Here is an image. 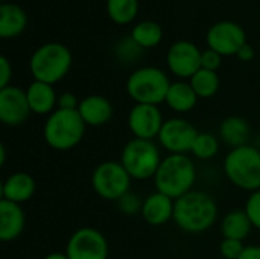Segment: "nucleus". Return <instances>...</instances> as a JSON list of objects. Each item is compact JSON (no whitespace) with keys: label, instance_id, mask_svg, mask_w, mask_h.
Listing matches in <instances>:
<instances>
[{"label":"nucleus","instance_id":"9d476101","mask_svg":"<svg viewBox=\"0 0 260 259\" xmlns=\"http://www.w3.org/2000/svg\"><path fill=\"white\" fill-rule=\"evenodd\" d=\"M197 136L198 131L189 121L172 118L165 121L158 134V140L160 145L171 154H186L192 151Z\"/></svg>","mask_w":260,"mask_h":259},{"label":"nucleus","instance_id":"4468645a","mask_svg":"<svg viewBox=\"0 0 260 259\" xmlns=\"http://www.w3.org/2000/svg\"><path fill=\"white\" fill-rule=\"evenodd\" d=\"M26 92L15 85L0 89V121L8 127L24 124L30 114Z\"/></svg>","mask_w":260,"mask_h":259},{"label":"nucleus","instance_id":"6ab92c4d","mask_svg":"<svg viewBox=\"0 0 260 259\" xmlns=\"http://www.w3.org/2000/svg\"><path fill=\"white\" fill-rule=\"evenodd\" d=\"M27 102L30 111L35 114H52L55 105L58 104V96L55 93L53 85L41 81H32L26 89Z\"/></svg>","mask_w":260,"mask_h":259},{"label":"nucleus","instance_id":"2f4dec72","mask_svg":"<svg viewBox=\"0 0 260 259\" xmlns=\"http://www.w3.org/2000/svg\"><path fill=\"white\" fill-rule=\"evenodd\" d=\"M140 52H142V47L133 40V37L123 40V41L119 44V55H120L122 58H129V60H133V58H136V55H140Z\"/></svg>","mask_w":260,"mask_h":259},{"label":"nucleus","instance_id":"473e14b6","mask_svg":"<svg viewBox=\"0 0 260 259\" xmlns=\"http://www.w3.org/2000/svg\"><path fill=\"white\" fill-rule=\"evenodd\" d=\"M11 78H12V67L9 60L3 55L0 56V89L8 87Z\"/></svg>","mask_w":260,"mask_h":259},{"label":"nucleus","instance_id":"6e6552de","mask_svg":"<svg viewBox=\"0 0 260 259\" xmlns=\"http://www.w3.org/2000/svg\"><path fill=\"white\" fill-rule=\"evenodd\" d=\"M131 176L120 162L108 160L96 166L91 176V186L94 192L104 200L119 202L129 192Z\"/></svg>","mask_w":260,"mask_h":259},{"label":"nucleus","instance_id":"ddd939ff","mask_svg":"<svg viewBox=\"0 0 260 259\" xmlns=\"http://www.w3.org/2000/svg\"><path fill=\"white\" fill-rule=\"evenodd\" d=\"M165 121L157 105L136 104L128 114V127L134 137L152 140L158 137Z\"/></svg>","mask_w":260,"mask_h":259},{"label":"nucleus","instance_id":"b1692460","mask_svg":"<svg viewBox=\"0 0 260 259\" xmlns=\"http://www.w3.org/2000/svg\"><path fill=\"white\" fill-rule=\"evenodd\" d=\"M131 37L142 49H149L160 44V41L163 40V29L158 23L152 20H145L134 26Z\"/></svg>","mask_w":260,"mask_h":259},{"label":"nucleus","instance_id":"cd10ccee","mask_svg":"<svg viewBox=\"0 0 260 259\" xmlns=\"http://www.w3.org/2000/svg\"><path fill=\"white\" fill-rule=\"evenodd\" d=\"M245 212L253 224V227L260 231V189L256 192H251V195L247 200Z\"/></svg>","mask_w":260,"mask_h":259},{"label":"nucleus","instance_id":"f03ea898","mask_svg":"<svg viewBox=\"0 0 260 259\" xmlns=\"http://www.w3.org/2000/svg\"><path fill=\"white\" fill-rule=\"evenodd\" d=\"M195 179V165L186 154H169L161 160L154 182L158 192L178 200L192 191Z\"/></svg>","mask_w":260,"mask_h":259},{"label":"nucleus","instance_id":"2eb2a0df","mask_svg":"<svg viewBox=\"0 0 260 259\" xmlns=\"http://www.w3.org/2000/svg\"><path fill=\"white\" fill-rule=\"evenodd\" d=\"M174 209H175V200L171 197L154 192L142 205V217L143 220L151 226H163L168 221L174 220Z\"/></svg>","mask_w":260,"mask_h":259},{"label":"nucleus","instance_id":"393cba45","mask_svg":"<svg viewBox=\"0 0 260 259\" xmlns=\"http://www.w3.org/2000/svg\"><path fill=\"white\" fill-rule=\"evenodd\" d=\"M190 85L195 90L198 98H212L216 95L219 89V76L213 70L207 69H200L192 78H190Z\"/></svg>","mask_w":260,"mask_h":259},{"label":"nucleus","instance_id":"9b49d317","mask_svg":"<svg viewBox=\"0 0 260 259\" xmlns=\"http://www.w3.org/2000/svg\"><path fill=\"white\" fill-rule=\"evenodd\" d=\"M247 43L245 31L233 21H219L213 24L207 32L209 49L218 52L219 55H236L238 50Z\"/></svg>","mask_w":260,"mask_h":259},{"label":"nucleus","instance_id":"412c9836","mask_svg":"<svg viewBox=\"0 0 260 259\" xmlns=\"http://www.w3.org/2000/svg\"><path fill=\"white\" fill-rule=\"evenodd\" d=\"M198 96L190 82H172L166 96V104L177 113H187L197 105Z\"/></svg>","mask_w":260,"mask_h":259},{"label":"nucleus","instance_id":"f704fd0d","mask_svg":"<svg viewBox=\"0 0 260 259\" xmlns=\"http://www.w3.org/2000/svg\"><path fill=\"white\" fill-rule=\"evenodd\" d=\"M236 56L241 60V61H251L254 58V47L248 43H245L236 53Z\"/></svg>","mask_w":260,"mask_h":259},{"label":"nucleus","instance_id":"a211bd4d","mask_svg":"<svg viewBox=\"0 0 260 259\" xmlns=\"http://www.w3.org/2000/svg\"><path fill=\"white\" fill-rule=\"evenodd\" d=\"M37 183L34 177L27 172H14L2 185L3 200L21 205L30 200L35 194Z\"/></svg>","mask_w":260,"mask_h":259},{"label":"nucleus","instance_id":"0eeeda50","mask_svg":"<svg viewBox=\"0 0 260 259\" xmlns=\"http://www.w3.org/2000/svg\"><path fill=\"white\" fill-rule=\"evenodd\" d=\"M161 160L163 159L160 156V151L152 140L137 137L131 139L125 145L120 157V163L131 176V179L136 180H146L155 177Z\"/></svg>","mask_w":260,"mask_h":259},{"label":"nucleus","instance_id":"f3484780","mask_svg":"<svg viewBox=\"0 0 260 259\" xmlns=\"http://www.w3.org/2000/svg\"><path fill=\"white\" fill-rule=\"evenodd\" d=\"M78 111L88 127H102L113 116L111 102L101 95H90L79 101Z\"/></svg>","mask_w":260,"mask_h":259},{"label":"nucleus","instance_id":"5701e85b","mask_svg":"<svg viewBox=\"0 0 260 259\" xmlns=\"http://www.w3.org/2000/svg\"><path fill=\"white\" fill-rule=\"evenodd\" d=\"M251 227H253V224H251L245 209L229 212L222 218V223H221V231H222L224 238L238 240V241H244L250 235Z\"/></svg>","mask_w":260,"mask_h":259},{"label":"nucleus","instance_id":"20e7f679","mask_svg":"<svg viewBox=\"0 0 260 259\" xmlns=\"http://www.w3.org/2000/svg\"><path fill=\"white\" fill-rule=\"evenodd\" d=\"M227 179L239 189L256 192L260 189V150L251 145L232 148L224 160Z\"/></svg>","mask_w":260,"mask_h":259},{"label":"nucleus","instance_id":"c756f323","mask_svg":"<svg viewBox=\"0 0 260 259\" xmlns=\"http://www.w3.org/2000/svg\"><path fill=\"white\" fill-rule=\"evenodd\" d=\"M117 203H119L120 211L125 212V214H128V215L136 214V212H142V205H143V203H140V200L137 198L136 194H129V192H128V194L123 195Z\"/></svg>","mask_w":260,"mask_h":259},{"label":"nucleus","instance_id":"dca6fc26","mask_svg":"<svg viewBox=\"0 0 260 259\" xmlns=\"http://www.w3.org/2000/svg\"><path fill=\"white\" fill-rule=\"evenodd\" d=\"M26 217L20 205L3 200L0 202V240L14 241L24 231Z\"/></svg>","mask_w":260,"mask_h":259},{"label":"nucleus","instance_id":"7ed1b4c3","mask_svg":"<svg viewBox=\"0 0 260 259\" xmlns=\"http://www.w3.org/2000/svg\"><path fill=\"white\" fill-rule=\"evenodd\" d=\"M85 122L78 110L56 108L49 114L43 136L46 143L56 151H67L75 148L85 134Z\"/></svg>","mask_w":260,"mask_h":259},{"label":"nucleus","instance_id":"bb28decb","mask_svg":"<svg viewBox=\"0 0 260 259\" xmlns=\"http://www.w3.org/2000/svg\"><path fill=\"white\" fill-rule=\"evenodd\" d=\"M218 150H219V143H218V139L213 134H210V133H198L190 153L197 159L209 160V159H212V157H215L218 154Z\"/></svg>","mask_w":260,"mask_h":259},{"label":"nucleus","instance_id":"7c9ffc66","mask_svg":"<svg viewBox=\"0 0 260 259\" xmlns=\"http://www.w3.org/2000/svg\"><path fill=\"white\" fill-rule=\"evenodd\" d=\"M221 63H222V55H219L218 52H215L212 49H207L201 53V69L216 72L221 66Z\"/></svg>","mask_w":260,"mask_h":259},{"label":"nucleus","instance_id":"c9c22d12","mask_svg":"<svg viewBox=\"0 0 260 259\" xmlns=\"http://www.w3.org/2000/svg\"><path fill=\"white\" fill-rule=\"evenodd\" d=\"M239 259H260V246H247Z\"/></svg>","mask_w":260,"mask_h":259},{"label":"nucleus","instance_id":"423d86ee","mask_svg":"<svg viewBox=\"0 0 260 259\" xmlns=\"http://www.w3.org/2000/svg\"><path fill=\"white\" fill-rule=\"evenodd\" d=\"M168 75L158 67H140L134 70L126 81V92L136 104L158 105L166 102V96L171 87Z\"/></svg>","mask_w":260,"mask_h":259},{"label":"nucleus","instance_id":"4be33fe9","mask_svg":"<svg viewBox=\"0 0 260 259\" xmlns=\"http://www.w3.org/2000/svg\"><path fill=\"white\" fill-rule=\"evenodd\" d=\"M219 133H221L222 140L232 148L248 145L247 140L250 137V125L245 119L239 116H230L224 119L221 124Z\"/></svg>","mask_w":260,"mask_h":259},{"label":"nucleus","instance_id":"c85d7f7f","mask_svg":"<svg viewBox=\"0 0 260 259\" xmlns=\"http://www.w3.org/2000/svg\"><path fill=\"white\" fill-rule=\"evenodd\" d=\"M245 246H244V241H238V240H229V238H224L221 246H219V250H221V255L225 259H239V256L242 255Z\"/></svg>","mask_w":260,"mask_h":259},{"label":"nucleus","instance_id":"72a5a7b5","mask_svg":"<svg viewBox=\"0 0 260 259\" xmlns=\"http://www.w3.org/2000/svg\"><path fill=\"white\" fill-rule=\"evenodd\" d=\"M58 108L61 110H78L79 107V101L76 99V96L73 93H62L61 96H58Z\"/></svg>","mask_w":260,"mask_h":259},{"label":"nucleus","instance_id":"f8f14e48","mask_svg":"<svg viewBox=\"0 0 260 259\" xmlns=\"http://www.w3.org/2000/svg\"><path fill=\"white\" fill-rule=\"evenodd\" d=\"M201 50L187 40L174 43L166 55L169 70L178 78H192L201 69Z\"/></svg>","mask_w":260,"mask_h":259},{"label":"nucleus","instance_id":"aec40b11","mask_svg":"<svg viewBox=\"0 0 260 259\" xmlns=\"http://www.w3.org/2000/svg\"><path fill=\"white\" fill-rule=\"evenodd\" d=\"M27 24V15L24 9L15 3L0 5V37L14 38L18 37Z\"/></svg>","mask_w":260,"mask_h":259},{"label":"nucleus","instance_id":"f257e3e1","mask_svg":"<svg viewBox=\"0 0 260 259\" xmlns=\"http://www.w3.org/2000/svg\"><path fill=\"white\" fill-rule=\"evenodd\" d=\"M218 218L215 200L203 191H190L175 200L174 221L187 234H201L210 229Z\"/></svg>","mask_w":260,"mask_h":259},{"label":"nucleus","instance_id":"a878e982","mask_svg":"<svg viewBox=\"0 0 260 259\" xmlns=\"http://www.w3.org/2000/svg\"><path fill=\"white\" fill-rule=\"evenodd\" d=\"M107 12L114 23L128 24L139 14V0H107Z\"/></svg>","mask_w":260,"mask_h":259},{"label":"nucleus","instance_id":"e433bc0d","mask_svg":"<svg viewBox=\"0 0 260 259\" xmlns=\"http://www.w3.org/2000/svg\"><path fill=\"white\" fill-rule=\"evenodd\" d=\"M44 259H69L67 253H59V252H55V253H49Z\"/></svg>","mask_w":260,"mask_h":259},{"label":"nucleus","instance_id":"39448f33","mask_svg":"<svg viewBox=\"0 0 260 259\" xmlns=\"http://www.w3.org/2000/svg\"><path fill=\"white\" fill-rule=\"evenodd\" d=\"M72 66V53L61 43H46L40 46L30 56L29 69L34 81L53 85L61 81Z\"/></svg>","mask_w":260,"mask_h":259},{"label":"nucleus","instance_id":"4c0bfd02","mask_svg":"<svg viewBox=\"0 0 260 259\" xmlns=\"http://www.w3.org/2000/svg\"><path fill=\"white\" fill-rule=\"evenodd\" d=\"M6 162V151H5V147L2 145L0 147V165H5Z\"/></svg>","mask_w":260,"mask_h":259},{"label":"nucleus","instance_id":"1a4fd4ad","mask_svg":"<svg viewBox=\"0 0 260 259\" xmlns=\"http://www.w3.org/2000/svg\"><path fill=\"white\" fill-rule=\"evenodd\" d=\"M66 253L69 259H107L108 243L98 229L82 227L70 237Z\"/></svg>","mask_w":260,"mask_h":259}]
</instances>
